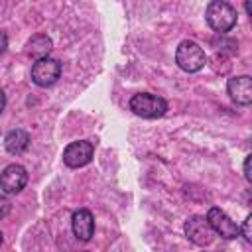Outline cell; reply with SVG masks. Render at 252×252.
I'll return each instance as SVG.
<instances>
[{
    "label": "cell",
    "instance_id": "cell-1",
    "mask_svg": "<svg viewBox=\"0 0 252 252\" xmlns=\"http://www.w3.org/2000/svg\"><path fill=\"white\" fill-rule=\"evenodd\" d=\"M207 22L209 26L219 32V33H226L234 28L236 24V10L222 0H215L207 6Z\"/></svg>",
    "mask_w": 252,
    "mask_h": 252
},
{
    "label": "cell",
    "instance_id": "cell-2",
    "mask_svg": "<svg viewBox=\"0 0 252 252\" xmlns=\"http://www.w3.org/2000/svg\"><path fill=\"white\" fill-rule=\"evenodd\" d=\"M175 61H177V65H179L183 71L195 73V71H199V69L205 67L207 55H205V51L201 49L199 43L185 39V41L179 43V47H177V51H175Z\"/></svg>",
    "mask_w": 252,
    "mask_h": 252
},
{
    "label": "cell",
    "instance_id": "cell-3",
    "mask_svg": "<svg viewBox=\"0 0 252 252\" xmlns=\"http://www.w3.org/2000/svg\"><path fill=\"white\" fill-rule=\"evenodd\" d=\"M130 108L134 114L142 116V118H159L165 114L167 110V102L156 94H150V93H140V94H134L132 100H130Z\"/></svg>",
    "mask_w": 252,
    "mask_h": 252
},
{
    "label": "cell",
    "instance_id": "cell-4",
    "mask_svg": "<svg viewBox=\"0 0 252 252\" xmlns=\"http://www.w3.org/2000/svg\"><path fill=\"white\" fill-rule=\"evenodd\" d=\"M183 228H185V236H187L193 244H197V246H207V244H211L213 238H215L213 228L209 226L207 219L201 217V215L189 217V219L185 220V226H183Z\"/></svg>",
    "mask_w": 252,
    "mask_h": 252
},
{
    "label": "cell",
    "instance_id": "cell-5",
    "mask_svg": "<svg viewBox=\"0 0 252 252\" xmlns=\"http://www.w3.org/2000/svg\"><path fill=\"white\" fill-rule=\"evenodd\" d=\"M61 75V63L53 57H45L33 63L32 67V81L39 87H49L53 85Z\"/></svg>",
    "mask_w": 252,
    "mask_h": 252
},
{
    "label": "cell",
    "instance_id": "cell-6",
    "mask_svg": "<svg viewBox=\"0 0 252 252\" xmlns=\"http://www.w3.org/2000/svg\"><path fill=\"white\" fill-rule=\"evenodd\" d=\"M28 183V173L26 167L20 163H12L8 167H4V171L0 173V189L6 195H16L20 193Z\"/></svg>",
    "mask_w": 252,
    "mask_h": 252
},
{
    "label": "cell",
    "instance_id": "cell-7",
    "mask_svg": "<svg viewBox=\"0 0 252 252\" xmlns=\"http://www.w3.org/2000/svg\"><path fill=\"white\" fill-rule=\"evenodd\" d=\"M207 222H209V226L213 228V232L220 234L222 238H228V240H230V238H236V236L240 234L238 224H236L224 211H220L219 207H213V209L209 211Z\"/></svg>",
    "mask_w": 252,
    "mask_h": 252
},
{
    "label": "cell",
    "instance_id": "cell-8",
    "mask_svg": "<svg viewBox=\"0 0 252 252\" xmlns=\"http://www.w3.org/2000/svg\"><path fill=\"white\" fill-rule=\"evenodd\" d=\"M93 144L87 140H79V142H71L65 152H63V161L67 167H83L91 161L93 158Z\"/></svg>",
    "mask_w": 252,
    "mask_h": 252
},
{
    "label": "cell",
    "instance_id": "cell-9",
    "mask_svg": "<svg viewBox=\"0 0 252 252\" xmlns=\"http://www.w3.org/2000/svg\"><path fill=\"white\" fill-rule=\"evenodd\" d=\"M226 91H228L230 98L236 104H250L252 102V79L248 75H240V77L228 79Z\"/></svg>",
    "mask_w": 252,
    "mask_h": 252
},
{
    "label": "cell",
    "instance_id": "cell-10",
    "mask_svg": "<svg viewBox=\"0 0 252 252\" xmlns=\"http://www.w3.org/2000/svg\"><path fill=\"white\" fill-rule=\"evenodd\" d=\"M71 226H73V234L79 240H91V236L94 232V219H93L91 211H87V209L75 211L73 219H71Z\"/></svg>",
    "mask_w": 252,
    "mask_h": 252
},
{
    "label": "cell",
    "instance_id": "cell-11",
    "mask_svg": "<svg viewBox=\"0 0 252 252\" xmlns=\"http://www.w3.org/2000/svg\"><path fill=\"white\" fill-rule=\"evenodd\" d=\"M51 49H53V43H51V39H49L47 35H43V33H37V35L30 37L28 43H26V53H28L30 57H35L37 61L49 57V51H51Z\"/></svg>",
    "mask_w": 252,
    "mask_h": 252
},
{
    "label": "cell",
    "instance_id": "cell-12",
    "mask_svg": "<svg viewBox=\"0 0 252 252\" xmlns=\"http://www.w3.org/2000/svg\"><path fill=\"white\" fill-rule=\"evenodd\" d=\"M4 146H6V152H8V154L20 156V154H24V152L28 150V146H30V136H28L26 130L16 128V130L8 132V136H6V140H4Z\"/></svg>",
    "mask_w": 252,
    "mask_h": 252
},
{
    "label": "cell",
    "instance_id": "cell-13",
    "mask_svg": "<svg viewBox=\"0 0 252 252\" xmlns=\"http://www.w3.org/2000/svg\"><path fill=\"white\" fill-rule=\"evenodd\" d=\"M250 224H252V215L246 217L244 226H242V234H244V238H246L248 242H252V228H250Z\"/></svg>",
    "mask_w": 252,
    "mask_h": 252
},
{
    "label": "cell",
    "instance_id": "cell-14",
    "mask_svg": "<svg viewBox=\"0 0 252 252\" xmlns=\"http://www.w3.org/2000/svg\"><path fill=\"white\" fill-rule=\"evenodd\" d=\"M8 213H10V201L4 195H0V219H4Z\"/></svg>",
    "mask_w": 252,
    "mask_h": 252
},
{
    "label": "cell",
    "instance_id": "cell-15",
    "mask_svg": "<svg viewBox=\"0 0 252 252\" xmlns=\"http://www.w3.org/2000/svg\"><path fill=\"white\" fill-rule=\"evenodd\" d=\"M250 159H252V156H246V159H244V177H246V181H252V173H250Z\"/></svg>",
    "mask_w": 252,
    "mask_h": 252
},
{
    "label": "cell",
    "instance_id": "cell-16",
    "mask_svg": "<svg viewBox=\"0 0 252 252\" xmlns=\"http://www.w3.org/2000/svg\"><path fill=\"white\" fill-rule=\"evenodd\" d=\"M6 47H8V37L4 32H0V55L6 51Z\"/></svg>",
    "mask_w": 252,
    "mask_h": 252
},
{
    "label": "cell",
    "instance_id": "cell-17",
    "mask_svg": "<svg viewBox=\"0 0 252 252\" xmlns=\"http://www.w3.org/2000/svg\"><path fill=\"white\" fill-rule=\"evenodd\" d=\"M4 106H6V94H4V91L0 89V112L4 110Z\"/></svg>",
    "mask_w": 252,
    "mask_h": 252
},
{
    "label": "cell",
    "instance_id": "cell-18",
    "mask_svg": "<svg viewBox=\"0 0 252 252\" xmlns=\"http://www.w3.org/2000/svg\"><path fill=\"white\" fill-rule=\"evenodd\" d=\"M244 8H246V12L252 16V4H250V2H246V4H244Z\"/></svg>",
    "mask_w": 252,
    "mask_h": 252
},
{
    "label": "cell",
    "instance_id": "cell-19",
    "mask_svg": "<svg viewBox=\"0 0 252 252\" xmlns=\"http://www.w3.org/2000/svg\"><path fill=\"white\" fill-rule=\"evenodd\" d=\"M0 244H2V232H0Z\"/></svg>",
    "mask_w": 252,
    "mask_h": 252
}]
</instances>
